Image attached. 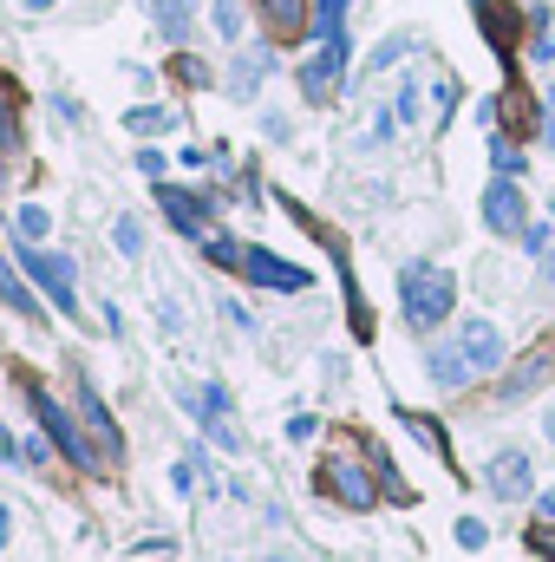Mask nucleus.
<instances>
[{
  "label": "nucleus",
  "mask_w": 555,
  "mask_h": 562,
  "mask_svg": "<svg viewBox=\"0 0 555 562\" xmlns=\"http://www.w3.org/2000/svg\"><path fill=\"white\" fill-rule=\"evenodd\" d=\"M157 203H163V216H170L190 243H203V236H209V203H203L196 190H170V183H163V190H157Z\"/></svg>",
  "instance_id": "9"
},
{
  "label": "nucleus",
  "mask_w": 555,
  "mask_h": 562,
  "mask_svg": "<svg viewBox=\"0 0 555 562\" xmlns=\"http://www.w3.org/2000/svg\"><path fill=\"white\" fill-rule=\"evenodd\" d=\"M399 419H406V431H412V438H424V445H431L438 458L451 451V445H444V431H438V425H431V419H418V413H399Z\"/></svg>",
  "instance_id": "28"
},
{
  "label": "nucleus",
  "mask_w": 555,
  "mask_h": 562,
  "mask_svg": "<svg viewBox=\"0 0 555 562\" xmlns=\"http://www.w3.org/2000/svg\"><path fill=\"white\" fill-rule=\"evenodd\" d=\"M347 59H353V40H347V33L320 40V53L301 66V92H307L314 105H327V99H333V86H340V72H347Z\"/></svg>",
  "instance_id": "4"
},
{
  "label": "nucleus",
  "mask_w": 555,
  "mask_h": 562,
  "mask_svg": "<svg viewBox=\"0 0 555 562\" xmlns=\"http://www.w3.org/2000/svg\"><path fill=\"white\" fill-rule=\"evenodd\" d=\"M431 105H438V119L451 125V112H457V79H451V72H431Z\"/></svg>",
  "instance_id": "24"
},
{
  "label": "nucleus",
  "mask_w": 555,
  "mask_h": 562,
  "mask_svg": "<svg viewBox=\"0 0 555 562\" xmlns=\"http://www.w3.org/2000/svg\"><path fill=\"white\" fill-rule=\"evenodd\" d=\"M203 431L223 445V451H242V425L229 419V413H216V419H203Z\"/></svg>",
  "instance_id": "25"
},
{
  "label": "nucleus",
  "mask_w": 555,
  "mask_h": 562,
  "mask_svg": "<svg viewBox=\"0 0 555 562\" xmlns=\"http://www.w3.org/2000/svg\"><path fill=\"white\" fill-rule=\"evenodd\" d=\"M53 112H59L66 125H86V105H72V99H53Z\"/></svg>",
  "instance_id": "35"
},
{
  "label": "nucleus",
  "mask_w": 555,
  "mask_h": 562,
  "mask_svg": "<svg viewBox=\"0 0 555 562\" xmlns=\"http://www.w3.org/2000/svg\"><path fill=\"white\" fill-rule=\"evenodd\" d=\"M393 112H399V119H418V86H399V92H393Z\"/></svg>",
  "instance_id": "32"
},
{
  "label": "nucleus",
  "mask_w": 555,
  "mask_h": 562,
  "mask_svg": "<svg viewBox=\"0 0 555 562\" xmlns=\"http://www.w3.org/2000/svg\"><path fill=\"white\" fill-rule=\"evenodd\" d=\"M424 373H431L444 393H457V386L471 380V360H464V347H431V353H424Z\"/></svg>",
  "instance_id": "15"
},
{
  "label": "nucleus",
  "mask_w": 555,
  "mask_h": 562,
  "mask_svg": "<svg viewBox=\"0 0 555 562\" xmlns=\"http://www.w3.org/2000/svg\"><path fill=\"white\" fill-rule=\"evenodd\" d=\"M20 262H26V276L39 281V294H46L59 314H79V288H72V262H66V256H46L39 243H20Z\"/></svg>",
  "instance_id": "3"
},
{
  "label": "nucleus",
  "mask_w": 555,
  "mask_h": 562,
  "mask_svg": "<svg viewBox=\"0 0 555 562\" xmlns=\"http://www.w3.org/2000/svg\"><path fill=\"white\" fill-rule=\"evenodd\" d=\"M203 243H209V262H216V269H242V256H249V249H236L229 236H203Z\"/></svg>",
  "instance_id": "27"
},
{
  "label": "nucleus",
  "mask_w": 555,
  "mask_h": 562,
  "mask_svg": "<svg viewBox=\"0 0 555 562\" xmlns=\"http://www.w3.org/2000/svg\"><path fill=\"white\" fill-rule=\"evenodd\" d=\"M242 276L249 281H262V288H281V294H301L307 288V269H294V262H281V256H269V249H249L242 256Z\"/></svg>",
  "instance_id": "10"
},
{
  "label": "nucleus",
  "mask_w": 555,
  "mask_h": 562,
  "mask_svg": "<svg viewBox=\"0 0 555 562\" xmlns=\"http://www.w3.org/2000/svg\"><path fill=\"white\" fill-rule=\"evenodd\" d=\"M112 249H118V256H132V262L144 256V223H138V216H118V223H112Z\"/></svg>",
  "instance_id": "21"
},
{
  "label": "nucleus",
  "mask_w": 555,
  "mask_h": 562,
  "mask_svg": "<svg viewBox=\"0 0 555 562\" xmlns=\"http://www.w3.org/2000/svg\"><path fill=\"white\" fill-rule=\"evenodd\" d=\"M125 132H132V138H150V132H170V112H157V105H138V112H125Z\"/></svg>",
  "instance_id": "23"
},
{
  "label": "nucleus",
  "mask_w": 555,
  "mask_h": 562,
  "mask_svg": "<svg viewBox=\"0 0 555 562\" xmlns=\"http://www.w3.org/2000/svg\"><path fill=\"white\" fill-rule=\"evenodd\" d=\"M412 53H418V40H412V33H393V40H380V46H373L366 72H393V66H399V59H412Z\"/></svg>",
  "instance_id": "18"
},
{
  "label": "nucleus",
  "mask_w": 555,
  "mask_h": 562,
  "mask_svg": "<svg viewBox=\"0 0 555 562\" xmlns=\"http://www.w3.org/2000/svg\"><path fill=\"white\" fill-rule=\"evenodd\" d=\"M269 66H275V53H269V46H242V53H236V72H229V92H236V99L249 105V99L262 92Z\"/></svg>",
  "instance_id": "12"
},
{
  "label": "nucleus",
  "mask_w": 555,
  "mask_h": 562,
  "mask_svg": "<svg viewBox=\"0 0 555 562\" xmlns=\"http://www.w3.org/2000/svg\"><path fill=\"white\" fill-rule=\"evenodd\" d=\"M484 484H490L497 497H530V451H497V458L484 464Z\"/></svg>",
  "instance_id": "11"
},
{
  "label": "nucleus",
  "mask_w": 555,
  "mask_h": 562,
  "mask_svg": "<svg viewBox=\"0 0 555 562\" xmlns=\"http://www.w3.org/2000/svg\"><path fill=\"white\" fill-rule=\"evenodd\" d=\"M13 229H20V243H46V229H53V216H46L39 203H20V216H13Z\"/></svg>",
  "instance_id": "22"
},
{
  "label": "nucleus",
  "mask_w": 555,
  "mask_h": 562,
  "mask_svg": "<svg viewBox=\"0 0 555 562\" xmlns=\"http://www.w3.org/2000/svg\"><path fill=\"white\" fill-rule=\"evenodd\" d=\"M0 150H20V119H13V99H7V79H0Z\"/></svg>",
  "instance_id": "26"
},
{
  "label": "nucleus",
  "mask_w": 555,
  "mask_h": 562,
  "mask_svg": "<svg viewBox=\"0 0 555 562\" xmlns=\"http://www.w3.org/2000/svg\"><path fill=\"white\" fill-rule=\"evenodd\" d=\"M347 33V0H314V33L307 40H333Z\"/></svg>",
  "instance_id": "20"
},
{
  "label": "nucleus",
  "mask_w": 555,
  "mask_h": 562,
  "mask_svg": "<svg viewBox=\"0 0 555 562\" xmlns=\"http://www.w3.org/2000/svg\"><path fill=\"white\" fill-rule=\"evenodd\" d=\"M523 249H530V256H543V249H550V229H543V223H530V229H523Z\"/></svg>",
  "instance_id": "34"
},
{
  "label": "nucleus",
  "mask_w": 555,
  "mask_h": 562,
  "mask_svg": "<svg viewBox=\"0 0 555 562\" xmlns=\"http://www.w3.org/2000/svg\"><path fill=\"white\" fill-rule=\"evenodd\" d=\"M457 347H464L471 373H497V367H503V334H497V321H484V314H471V321L457 327Z\"/></svg>",
  "instance_id": "7"
},
{
  "label": "nucleus",
  "mask_w": 555,
  "mask_h": 562,
  "mask_svg": "<svg viewBox=\"0 0 555 562\" xmlns=\"http://www.w3.org/2000/svg\"><path fill=\"white\" fill-rule=\"evenodd\" d=\"M275 562H287V557H275Z\"/></svg>",
  "instance_id": "40"
},
{
  "label": "nucleus",
  "mask_w": 555,
  "mask_h": 562,
  "mask_svg": "<svg viewBox=\"0 0 555 562\" xmlns=\"http://www.w3.org/2000/svg\"><path fill=\"white\" fill-rule=\"evenodd\" d=\"M399 307H406V321H412L418 334L444 327V314L457 307V281H451V269L406 262V276H399Z\"/></svg>",
  "instance_id": "1"
},
{
  "label": "nucleus",
  "mask_w": 555,
  "mask_h": 562,
  "mask_svg": "<svg viewBox=\"0 0 555 562\" xmlns=\"http://www.w3.org/2000/svg\"><path fill=\"white\" fill-rule=\"evenodd\" d=\"M536 517H543V524H555V491H536Z\"/></svg>",
  "instance_id": "37"
},
{
  "label": "nucleus",
  "mask_w": 555,
  "mask_h": 562,
  "mask_svg": "<svg viewBox=\"0 0 555 562\" xmlns=\"http://www.w3.org/2000/svg\"><path fill=\"white\" fill-rule=\"evenodd\" d=\"M490 164H497L503 177H517V170H523V150H517V144H503V138H490Z\"/></svg>",
  "instance_id": "29"
},
{
  "label": "nucleus",
  "mask_w": 555,
  "mask_h": 562,
  "mask_svg": "<svg viewBox=\"0 0 555 562\" xmlns=\"http://www.w3.org/2000/svg\"><path fill=\"white\" fill-rule=\"evenodd\" d=\"M209 20L223 46H242V0H209Z\"/></svg>",
  "instance_id": "19"
},
{
  "label": "nucleus",
  "mask_w": 555,
  "mask_h": 562,
  "mask_svg": "<svg viewBox=\"0 0 555 562\" xmlns=\"http://www.w3.org/2000/svg\"><path fill=\"white\" fill-rule=\"evenodd\" d=\"M0 301H7L13 314H26V321H39V314H46V307L33 301V288H26V281L13 276V262H7V256H0Z\"/></svg>",
  "instance_id": "17"
},
{
  "label": "nucleus",
  "mask_w": 555,
  "mask_h": 562,
  "mask_svg": "<svg viewBox=\"0 0 555 562\" xmlns=\"http://www.w3.org/2000/svg\"><path fill=\"white\" fill-rule=\"evenodd\" d=\"M550 438H555V413H550Z\"/></svg>",
  "instance_id": "39"
},
{
  "label": "nucleus",
  "mask_w": 555,
  "mask_h": 562,
  "mask_svg": "<svg viewBox=\"0 0 555 562\" xmlns=\"http://www.w3.org/2000/svg\"><path fill=\"white\" fill-rule=\"evenodd\" d=\"M262 13H269V26H275L281 40H301L314 20H307V0H262Z\"/></svg>",
  "instance_id": "16"
},
{
  "label": "nucleus",
  "mask_w": 555,
  "mask_h": 562,
  "mask_svg": "<svg viewBox=\"0 0 555 562\" xmlns=\"http://www.w3.org/2000/svg\"><path fill=\"white\" fill-rule=\"evenodd\" d=\"M536 59H555V40H550V20H536V40H530Z\"/></svg>",
  "instance_id": "33"
},
{
  "label": "nucleus",
  "mask_w": 555,
  "mask_h": 562,
  "mask_svg": "<svg viewBox=\"0 0 555 562\" xmlns=\"http://www.w3.org/2000/svg\"><path fill=\"white\" fill-rule=\"evenodd\" d=\"M26 400H33L39 425H46V438H53V445H59V451H66V458L79 464V471H99V464H105V458H99V445H86L79 419H72V413H66V406H59V400H53V393L39 386V380H26Z\"/></svg>",
  "instance_id": "2"
},
{
  "label": "nucleus",
  "mask_w": 555,
  "mask_h": 562,
  "mask_svg": "<svg viewBox=\"0 0 555 562\" xmlns=\"http://www.w3.org/2000/svg\"><path fill=\"white\" fill-rule=\"evenodd\" d=\"M177 79H183V86H209V66H203L196 53H177Z\"/></svg>",
  "instance_id": "30"
},
{
  "label": "nucleus",
  "mask_w": 555,
  "mask_h": 562,
  "mask_svg": "<svg viewBox=\"0 0 555 562\" xmlns=\"http://www.w3.org/2000/svg\"><path fill=\"white\" fill-rule=\"evenodd\" d=\"M484 223H490L497 236H523V229H530L517 177H490V190H484Z\"/></svg>",
  "instance_id": "6"
},
{
  "label": "nucleus",
  "mask_w": 555,
  "mask_h": 562,
  "mask_svg": "<svg viewBox=\"0 0 555 562\" xmlns=\"http://www.w3.org/2000/svg\"><path fill=\"white\" fill-rule=\"evenodd\" d=\"M150 20H157V40L183 46L196 33V0H150Z\"/></svg>",
  "instance_id": "14"
},
{
  "label": "nucleus",
  "mask_w": 555,
  "mask_h": 562,
  "mask_svg": "<svg viewBox=\"0 0 555 562\" xmlns=\"http://www.w3.org/2000/svg\"><path fill=\"white\" fill-rule=\"evenodd\" d=\"M550 347H536V353H530V360H523V367H510V380H503V386H497V400H503V406H517V400H530V393H536V386H543V380H550Z\"/></svg>",
  "instance_id": "13"
},
{
  "label": "nucleus",
  "mask_w": 555,
  "mask_h": 562,
  "mask_svg": "<svg viewBox=\"0 0 555 562\" xmlns=\"http://www.w3.org/2000/svg\"><path fill=\"white\" fill-rule=\"evenodd\" d=\"M7 537H13V517H7V504H0V550H7Z\"/></svg>",
  "instance_id": "38"
},
{
  "label": "nucleus",
  "mask_w": 555,
  "mask_h": 562,
  "mask_svg": "<svg viewBox=\"0 0 555 562\" xmlns=\"http://www.w3.org/2000/svg\"><path fill=\"white\" fill-rule=\"evenodd\" d=\"M457 543H464V550H484V543H490V530H484L477 517H464V524H457Z\"/></svg>",
  "instance_id": "31"
},
{
  "label": "nucleus",
  "mask_w": 555,
  "mask_h": 562,
  "mask_svg": "<svg viewBox=\"0 0 555 562\" xmlns=\"http://www.w3.org/2000/svg\"><path fill=\"white\" fill-rule=\"evenodd\" d=\"M138 170L144 177H163V150H138Z\"/></svg>",
  "instance_id": "36"
},
{
  "label": "nucleus",
  "mask_w": 555,
  "mask_h": 562,
  "mask_svg": "<svg viewBox=\"0 0 555 562\" xmlns=\"http://www.w3.org/2000/svg\"><path fill=\"white\" fill-rule=\"evenodd\" d=\"M320 484L347 504V510H373L380 504V491H373V477L353 464V458H327V471H320Z\"/></svg>",
  "instance_id": "8"
},
{
  "label": "nucleus",
  "mask_w": 555,
  "mask_h": 562,
  "mask_svg": "<svg viewBox=\"0 0 555 562\" xmlns=\"http://www.w3.org/2000/svg\"><path fill=\"white\" fill-rule=\"evenodd\" d=\"M72 400H79V419H86V431H92V445H99V458L112 464V458L125 451V438H118V419L105 413V400H99V386H92L86 373H79V393H72Z\"/></svg>",
  "instance_id": "5"
}]
</instances>
